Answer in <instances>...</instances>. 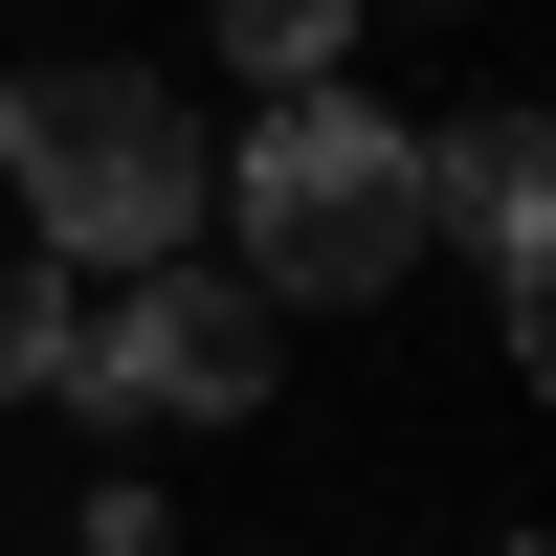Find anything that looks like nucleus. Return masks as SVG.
Here are the masks:
<instances>
[{"label":"nucleus","mask_w":556,"mask_h":556,"mask_svg":"<svg viewBox=\"0 0 556 556\" xmlns=\"http://www.w3.org/2000/svg\"><path fill=\"white\" fill-rule=\"evenodd\" d=\"M201 223H245V290H267V312H379L401 267L445 245L424 134L356 112L334 67H290V89L245 112V156H201Z\"/></svg>","instance_id":"1"},{"label":"nucleus","mask_w":556,"mask_h":556,"mask_svg":"<svg viewBox=\"0 0 556 556\" xmlns=\"http://www.w3.org/2000/svg\"><path fill=\"white\" fill-rule=\"evenodd\" d=\"M0 178H23V223H45L67 267H156V245H201V112H178L156 67H23Z\"/></svg>","instance_id":"2"},{"label":"nucleus","mask_w":556,"mask_h":556,"mask_svg":"<svg viewBox=\"0 0 556 556\" xmlns=\"http://www.w3.org/2000/svg\"><path fill=\"white\" fill-rule=\"evenodd\" d=\"M267 379H290V312H267L223 245L89 267V356H67V401H112V424H267Z\"/></svg>","instance_id":"3"},{"label":"nucleus","mask_w":556,"mask_h":556,"mask_svg":"<svg viewBox=\"0 0 556 556\" xmlns=\"http://www.w3.org/2000/svg\"><path fill=\"white\" fill-rule=\"evenodd\" d=\"M424 201H445V245L490 267V334L534 356V201H556V134H534V112H468V134L424 156Z\"/></svg>","instance_id":"4"},{"label":"nucleus","mask_w":556,"mask_h":556,"mask_svg":"<svg viewBox=\"0 0 556 556\" xmlns=\"http://www.w3.org/2000/svg\"><path fill=\"white\" fill-rule=\"evenodd\" d=\"M67 356H89V267L0 245V401H67Z\"/></svg>","instance_id":"5"},{"label":"nucleus","mask_w":556,"mask_h":556,"mask_svg":"<svg viewBox=\"0 0 556 556\" xmlns=\"http://www.w3.org/2000/svg\"><path fill=\"white\" fill-rule=\"evenodd\" d=\"M201 23H223V67L290 89V67H334V45H356V0H201Z\"/></svg>","instance_id":"6"},{"label":"nucleus","mask_w":556,"mask_h":556,"mask_svg":"<svg viewBox=\"0 0 556 556\" xmlns=\"http://www.w3.org/2000/svg\"><path fill=\"white\" fill-rule=\"evenodd\" d=\"M0 112H23V67H0Z\"/></svg>","instance_id":"7"},{"label":"nucleus","mask_w":556,"mask_h":556,"mask_svg":"<svg viewBox=\"0 0 556 556\" xmlns=\"http://www.w3.org/2000/svg\"><path fill=\"white\" fill-rule=\"evenodd\" d=\"M490 556H534V534H490Z\"/></svg>","instance_id":"8"}]
</instances>
